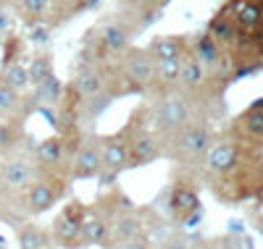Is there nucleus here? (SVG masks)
<instances>
[{
  "label": "nucleus",
  "mask_w": 263,
  "mask_h": 249,
  "mask_svg": "<svg viewBox=\"0 0 263 249\" xmlns=\"http://www.w3.org/2000/svg\"><path fill=\"white\" fill-rule=\"evenodd\" d=\"M21 147H27V134H24V129H21V123L0 121V157L11 155Z\"/></svg>",
  "instance_id": "20"
},
{
  "label": "nucleus",
  "mask_w": 263,
  "mask_h": 249,
  "mask_svg": "<svg viewBox=\"0 0 263 249\" xmlns=\"http://www.w3.org/2000/svg\"><path fill=\"white\" fill-rule=\"evenodd\" d=\"M100 173H103V160H100L98 137H82L71 157V181L100 178Z\"/></svg>",
  "instance_id": "12"
},
{
  "label": "nucleus",
  "mask_w": 263,
  "mask_h": 249,
  "mask_svg": "<svg viewBox=\"0 0 263 249\" xmlns=\"http://www.w3.org/2000/svg\"><path fill=\"white\" fill-rule=\"evenodd\" d=\"M200 66L211 69V66L218 63V42L211 37V34H200L195 39V55H192Z\"/></svg>",
  "instance_id": "23"
},
{
  "label": "nucleus",
  "mask_w": 263,
  "mask_h": 249,
  "mask_svg": "<svg viewBox=\"0 0 263 249\" xmlns=\"http://www.w3.org/2000/svg\"><path fill=\"white\" fill-rule=\"evenodd\" d=\"M16 239H18V249H55L50 231H45L42 225L27 220L16 229Z\"/></svg>",
  "instance_id": "18"
},
{
  "label": "nucleus",
  "mask_w": 263,
  "mask_h": 249,
  "mask_svg": "<svg viewBox=\"0 0 263 249\" xmlns=\"http://www.w3.org/2000/svg\"><path fill=\"white\" fill-rule=\"evenodd\" d=\"M105 92L116 97L124 95H142L153 89L156 81V60L150 58L147 48H129L105 69Z\"/></svg>",
  "instance_id": "1"
},
{
  "label": "nucleus",
  "mask_w": 263,
  "mask_h": 249,
  "mask_svg": "<svg viewBox=\"0 0 263 249\" xmlns=\"http://www.w3.org/2000/svg\"><path fill=\"white\" fill-rule=\"evenodd\" d=\"M129 208H135V202H132L124 192H119L116 186L108 189V194L98 197L92 205H84L82 246H105L114 220Z\"/></svg>",
  "instance_id": "3"
},
{
  "label": "nucleus",
  "mask_w": 263,
  "mask_h": 249,
  "mask_svg": "<svg viewBox=\"0 0 263 249\" xmlns=\"http://www.w3.org/2000/svg\"><path fill=\"white\" fill-rule=\"evenodd\" d=\"M260 21H263V8L258 3H253V0H239L237 8H234V24L237 27L250 32L260 24Z\"/></svg>",
  "instance_id": "21"
},
{
  "label": "nucleus",
  "mask_w": 263,
  "mask_h": 249,
  "mask_svg": "<svg viewBox=\"0 0 263 249\" xmlns=\"http://www.w3.org/2000/svg\"><path fill=\"white\" fill-rule=\"evenodd\" d=\"M145 234H150L147 223H145V213L137 210V208H129L114 220L111 234H108V241H105V249H119L121 244H126L132 239H140Z\"/></svg>",
  "instance_id": "14"
},
{
  "label": "nucleus",
  "mask_w": 263,
  "mask_h": 249,
  "mask_svg": "<svg viewBox=\"0 0 263 249\" xmlns=\"http://www.w3.org/2000/svg\"><path fill=\"white\" fill-rule=\"evenodd\" d=\"M3 79L16 89V92H21V95H27L29 89H32V84H29V71H27V66L21 63V60H11V63L6 66Z\"/></svg>",
  "instance_id": "24"
},
{
  "label": "nucleus",
  "mask_w": 263,
  "mask_h": 249,
  "mask_svg": "<svg viewBox=\"0 0 263 249\" xmlns=\"http://www.w3.org/2000/svg\"><path fill=\"white\" fill-rule=\"evenodd\" d=\"M40 176H42V171L34 160L29 144L11 155H3L0 157V199L27 192Z\"/></svg>",
  "instance_id": "6"
},
{
  "label": "nucleus",
  "mask_w": 263,
  "mask_h": 249,
  "mask_svg": "<svg viewBox=\"0 0 263 249\" xmlns=\"http://www.w3.org/2000/svg\"><path fill=\"white\" fill-rule=\"evenodd\" d=\"M168 0H116V16L132 32H142Z\"/></svg>",
  "instance_id": "13"
},
{
  "label": "nucleus",
  "mask_w": 263,
  "mask_h": 249,
  "mask_svg": "<svg viewBox=\"0 0 263 249\" xmlns=\"http://www.w3.org/2000/svg\"><path fill=\"white\" fill-rule=\"evenodd\" d=\"M190 249H229V246H221V241H200Z\"/></svg>",
  "instance_id": "28"
},
{
  "label": "nucleus",
  "mask_w": 263,
  "mask_h": 249,
  "mask_svg": "<svg viewBox=\"0 0 263 249\" xmlns=\"http://www.w3.org/2000/svg\"><path fill=\"white\" fill-rule=\"evenodd\" d=\"M98 0H11L16 13L29 27H58L77 13L92 8Z\"/></svg>",
  "instance_id": "4"
},
{
  "label": "nucleus",
  "mask_w": 263,
  "mask_h": 249,
  "mask_svg": "<svg viewBox=\"0 0 263 249\" xmlns=\"http://www.w3.org/2000/svg\"><path fill=\"white\" fill-rule=\"evenodd\" d=\"M27 71H29V84H32V87H37V84H42L45 79L55 76L53 55H50V53H42V50L34 53L32 60H29V66H27Z\"/></svg>",
  "instance_id": "22"
},
{
  "label": "nucleus",
  "mask_w": 263,
  "mask_h": 249,
  "mask_svg": "<svg viewBox=\"0 0 263 249\" xmlns=\"http://www.w3.org/2000/svg\"><path fill=\"white\" fill-rule=\"evenodd\" d=\"M13 27V16L8 11V6H0V42H6Z\"/></svg>",
  "instance_id": "26"
},
{
  "label": "nucleus",
  "mask_w": 263,
  "mask_h": 249,
  "mask_svg": "<svg viewBox=\"0 0 263 249\" xmlns=\"http://www.w3.org/2000/svg\"><path fill=\"white\" fill-rule=\"evenodd\" d=\"M69 89H71V95L79 102L103 95L105 92V74H103V69H95V66H77V74H74V81L69 84Z\"/></svg>",
  "instance_id": "15"
},
{
  "label": "nucleus",
  "mask_w": 263,
  "mask_h": 249,
  "mask_svg": "<svg viewBox=\"0 0 263 249\" xmlns=\"http://www.w3.org/2000/svg\"><path fill=\"white\" fill-rule=\"evenodd\" d=\"M242 121H245V129L253 134V137H263V100L255 102V105L248 110V116H245Z\"/></svg>",
  "instance_id": "25"
},
{
  "label": "nucleus",
  "mask_w": 263,
  "mask_h": 249,
  "mask_svg": "<svg viewBox=\"0 0 263 249\" xmlns=\"http://www.w3.org/2000/svg\"><path fill=\"white\" fill-rule=\"evenodd\" d=\"M82 142V131L74 134H55L48 137L32 147V155L40 165V171L45 176L61 178V181H71V157L77 144Z\"/></svg>",
  "instance_id": "5"
},
{
  "label": "nucleus",
  "mask_w": 263,
  "mask_h": 249,
  "mask_svg": "<svg viewBox=\"0 0 263 249\" xmlns=\"http://www.w3.org/2000/svg\"><path fill=\"white\" fill-rule=\"evenodd\" d=\"M132 37H135V32H132L116 13L100 18L98 24L84 34L77 66H95V69H105V66L114 63L124 50L132 48Z\"/></svg>",
  "instance_id": "2"
},
{
  "label": "nucleus",
  "mask_w": 263,
  "mask_h": 249,
  "mask_svg": "<svg viewBox=\"0 0 263 249\" xmlns=\"http://www.w3.org/2000/svg\"><path fill=\"white\" fill-rule=\"evenodd\" d=\"M32 102L27 95L16 92V89L0 76V121H13V123H21L27 116H29Z\"/></svg>",
  "instance_id": "16"
},
{
  "label": "nucleus",
  "mask_w": 263,
  "mask_h": 249,
  "mask_svg": "<svg viewBox=\"0 0 263 249\" xmlns=\"http://www.w3.org/2000/svg\"><path fill=\"white\" fill-rule=\"evenodd\" d=\"M147 53H150V58L156 60V63H158V60H174V58H187V45H184L182 37L166 34V37L153 39L150 48H147Z\"/></svg>",
  "instance_id": "19"
},
{
  "label": "nucleus",
  "mask_w": 263,
  "mask_h": 249,
  "mask_svg": "<svg viewBox=\"0 0 263 249\" xmlns=\"http://www.w3.org/2000/svg\"><path fill=\"white\" fill-rule=\"evenodd\" d=\"M237 165H239V147L232 142H221L216 147L211 144V150L205 152V171L213 176H224Z\"/></svg>",
  "instance_id": "17"
},
{
  "label": "nucleus",
  "mask_w": 263,
  "mask_h": 249,
  "mask_svg": "<svg viewBox=\"0 0 263 249\" xmlns=\"http://www.w3.org/2000/svg\"><path fill=\"white\" fill-rule=\"evenodd\" d=\"M98 147H100V160H103L100 181L105 186H114L116 176L129 168V144H126L124 131L98 137Z\"/></svg>",
  "instance_id": "11"
},
{
  "label": "nucleus",
  "mask_w": 263,
  "mask_h": 249,
  "mask_svg": "<svg viewBox=\"0 0 263 249\" xmlns=\"http://www.w3.org/2000/svg\"><path fill=\"white\" fill-rule=\"evenodd\" d=\"M156 249H190V244H184V241H179V239H168V241L158 244Z\"/></svg>",
  "instance_id": "27"
},
{
  "label": "nucleus",
  "mask_w": 263,
  "mask_h": 249,
  "mask_svg": "<svg viewBox=\"0 0 263 249\" xmlns=\"http://www.w3.org/2000/svg\"><path fill=\"white\" fill-rule=\"evenodd\" d=\"M161 205L168 220L179 223V225H195L200 220V199H197V192L184 186V184H174L163 192Z\"/></svg>",
  "instance_id": "10"
},
{
  "label": "nucleus",
  "mask_w": 263,
  "mask_h": 249,
  "mask_svg": "<svg viewBox=\"0 0 263 249\" xmlns=\"http://www.w3.org/2000/svg\"><path fill=\"white\" fill-rule=\"evenodd\" d=\"M126 144H129V168H137V165H147V163H156L158 157H163V147L161 139L156 137L153 131L145 129V118H142V108L132 116V121L121 129Z\"/></svg>",
  "instance_id": "7"
},
{
  "label": "nucleus",
  "mask_w": 263,
  "mask_h": 249,
  "mask_svg": "<svg viewBox=\"0 0 263 249\" xmlns=\"http://www.w3.org/2000/svg\"><path fill=\"white\" fill-rule=\"evenodd\" d=\"M161 147H163V155H168V157H177V160H195V157H200L211 150V134L203 126L190 123L182 131L171 134L168 139H163Z\"/></svg>",
  "instance_id": "9"
},
{
  "label": "nucleus",
  "mask_w": 263,
  "mask_h": 249,
  "mask_svg": "<svg viewBox=\"0 0 263 249\" xmlns=\"http://www.w3.org/2000/svg\"><path fill=\"white\" fill-rule=\"evenodd\" d=\"M82 220H84V205L79 199H71L61 208L55 220L50 223V239L55 249H79L82 246Z\"/></svg>",
  "instance_id": "8"
}]
</instances>
